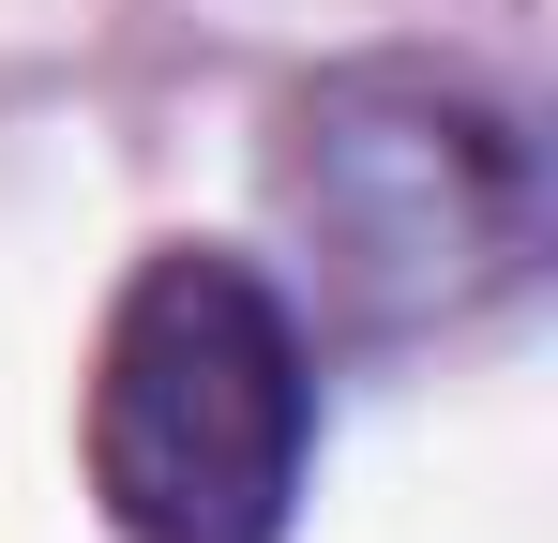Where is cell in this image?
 Here are the masks:
<instances>
[{
  "mask_svg": "<svg viewBox=\"0 0 558 543\" xmlns=\"http://www.w3.org/2000/svg\"><path fill=\"white\" fill-rule=\"evenodd\" d=\"M317 452V362L257 257H151L92 362V498L121 543H287Z\"/></svg>",
  "mask_w": 558,
  "mask_h": 543,
  "instance_id": "obj_1",
  "label": "cell"
},
{
  "mask_svg": "<svg viewBox=\"0 0 558 543\" xmlns=\"http://www.w3.org/2000/svg\"><path fill=\"white\" fill-rule=\"evenodd\" d=\"M272 196L302 227L317 287L363 317V333H423V317H468L529 272V136L453 76H408V61H363V76L302 90L287 106Z\"/></svg>",
  "mask_w": 558,
  "mask_h": 543,
  "instance_id": "obj_2",
  "label": "cell"
}]
</instances>
